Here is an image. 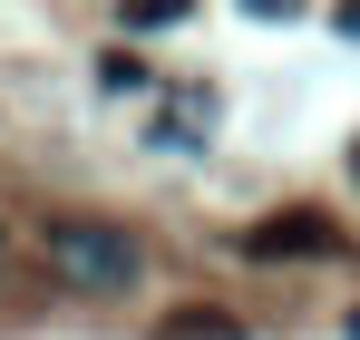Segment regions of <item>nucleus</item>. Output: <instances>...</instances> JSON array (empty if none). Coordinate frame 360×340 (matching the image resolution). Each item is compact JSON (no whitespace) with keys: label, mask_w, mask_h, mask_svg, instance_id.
Listing matches in <instances>:
<instances>
[{"label":"nucleus","mask_w":360,"mask_h":340,"mask_svg":"<svg viewBox=\"0 0 360 340\" xmlns=\"http://www.w3.org/2000/svg\"><path fill=\"white\" fill-rule=\"evenodd\" d=\"M156 340H243V321L234 311H205V301H195V311H166V331Z\"/></svg>","instance_id":"7ed1b4c3"},{"label":"nucleus","mask_w":360,"mask_h":340,"mask_svg":"<svg viewBox=\"0 0 360 340\" xmlns=\"http://www.w3.org/2000/svg\"><path fill=\"white\" fill-rule=\"evenodd\" d=\"M351 175H360V146H351Z\"/></svg>","instance_id":"20e7f679"},{"label":"nucleus","mask_w":360,"mask_h":340,"mask_svg":"<svg viewBox=\"0 0 360 340\" xmlns=\"http://www.w3.org/2000/svg\"><path fill=\"white\" fill-rule=\"evenodd\" d=\"M243 253L253 263H302V253H341V224H321V214H263V224L243 233Z\"/></svg>","instance_id":"f03ea898"},{"label":"nucleus","mask_w":360,"mask_h":340,"mask_svg":"<svg viewBox=\"0 0 360 340\" xmlns=\"http://www.w3.org/2000/svg\"><path fill=\"white\" fill-rule=\"evenodd\" d=\"M49 263H59L68 282H88V292H127L136 282V243H127L117 224H49Z\"/></svg>","instance_id":"f257e3e1"},{"label":"nucleus","mask_w":360,"mask_h":340,"mask_svg":"<svg viewBox=\"0 0 360 340\" xmlns=\"http://www.w3.org/2000/svg\"><path fill=\"white\" fill-rule=\"evenodd\" d=\"M351 331H360V321H351Z\"/></svg>","instance_id":"39448f33"}]
</instances>
